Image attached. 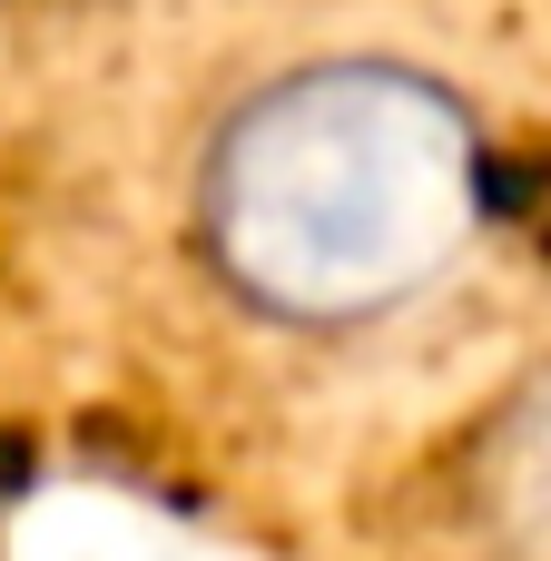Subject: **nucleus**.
<instances>
[{
    "mask_svg": "<svg viewBox=\"0 0 551 561\" xmlns=\"http://www.w3.org/2000/svg\"><path fill=\"white\" fill-rule=\"evenodd\" d=\"M187 237L237 316L365 335L483 237V118L454 79L375 49L266 69L197 148Z\"/></svg>",
    "mask_w": 551,
    "mask_h": 561,
    "instance_id": "1",
    "label": "nucleus"
},
{
    "mask_svg": "<svg viewBox=\"0 0 551 561\" xmlns=\"http://www.w3.org/2000/svg\"><path fill=\"white\" fill-rule=\"evenodd\" d=\"M463 542L473 561H551V355L463 444Z\"/></svg>",
    "mask_w": 551,
    "mask_h": 561,
    "instance_id": "2",
    "label": "nucleus"
}]
</instances>
